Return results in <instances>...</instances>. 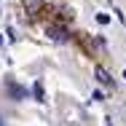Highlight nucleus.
Here are the masks:
<instances>
[{
    "mask_svg": "<svg viewBox=\"0 0 126 126\" xmlns=\"http://www.w3.org/2000/svg\"><path fill=\"white\" fill-rule=\"evenodd\" d=\"M94 75H97V80H99V83H105V86H110V83H113V78L107 75V70H102V67H97V70H94Z\"/></svg>",
    "mask_w": 126,
    "mask_h": 126,
    "instance_id": "nucleus-1",
    "label": "nucleus"
},
{
    "mask_svg": "<svg viewBox=\"0 0 126 126\" xmlns=\"http://www.w3.org/2000/svg\"><path fill=\"white\" fill-rule=\"evenodd\" d=\"M124 78H126V70H124Z\"/></svg>",
    "mask_w": 126,
    "mask_h": 126,
    "instance_id": "nucleus-5",
    "label": "nucleus"
},
{
    "mask_svg": "<svg viewBox=\"0 0 126 126\" xmlns=\"http://www.w3.org/2000/svg\"><path fill=\"white\" fill-rule=\"evenodd\" d=\"M32 94H35V99H38V102H43V86H40V83H35Z\"/></svg>",
    "mask_w": 126,
    "mask_h": 126,
    "instance_id": "nucleus-2",
    "label": "nucleus"
},
{
    "mask_svg": "<svg viewBox=\"0 0 126 126\" xmlns=\"http://www.w3.org/2000/svg\"><path fill=\"white\" fill-rule=\"evenodd\" d=\"M11 94H14V97H24V91H22L19 86H11Z\"/></svg>",
    "mask_w": 126,
    "mask_h": 126,
    "instance_id": "nucleus-4",
    "label": "nucleus"
},
{
    "mask_svg": "<svg viewBox=\"0 0 126 126\" xmlns=\"http://www.w3.org/2000/svg\"><path fill=\"white\" fill-rule=\"evenodd\" d=\"M97 22H99V24H107V22H110V16H107V14H97Z\"/></svg>",
    "mask_w": 126,
    "mask_h": 126,
    "instance_id": "nucleus-3",
    "label": "nucleus"
}]
</instances>
